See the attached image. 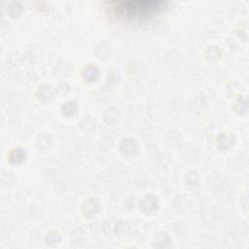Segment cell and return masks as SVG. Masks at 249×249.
Returning a JSON list of instances; mask_svg holds the SVG:
<instances>
[{"label": "cell", "mask_w": 249, "mask_h": 249, "mask_svg": "<svg viewBox=\"0 0 249 249\" xmlns=\"http://www.w3.org/2000/svg\"><path fill=\"white\" fill-rule=\"evenodd\" d=\"M160 1H127L116 4L115 9L126 18L147 17L160 9Z\"/></svg>", "instance_id": "6da1fadb"}]
</instances>
